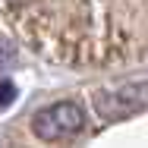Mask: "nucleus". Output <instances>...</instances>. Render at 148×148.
<instances>
[{"instance_id":"obj_1","label":"nucleus","mask_w":148,"mask_h":148,"mask_svg":"<svg viewBox=\"0 0 148 148\" xmlns=\"http://www.w3.org/2000/svg\"><path fill=\"white\" fill-rule=\"evenodd\" d=\"M85 126V114L73 101H57L32 117V132L44 142H60L66 136H76Z\"/></svg>"},{"instance_id":"obj_2","label":"nucleus","mask_w":148,"mask_h":148,"mask_svg":"<svg viewBox=\"0 0 148 148\" xmlns=\"http://www.w3.org/2000/svg\"><path fill=\"white\" fill-rule=\"evenodd\" d=\"M142 107H148V82H126L120 88L95 95V110L107 120L129 117V114H136Z\"/></svg>"},{"instance_id":"obj_3","label":"nucleus","mask_w":148,"mask_h":148,"mask_svg":"<svg viewBox=\"0 0 148 148\" xmlns=\"http://www.w3.org/2000/svg\"><path fill=\"white\" fill-rule=\"evenodd\" d=\"M13 101H16V85L13 82H0V110L10 107Z\"/></svg>"},{"instance_id":"obj_4","label":"nucleus","mask_w":148,"mask_h":148,"mask_svg":"<svg viewBox=\"0 0 148 148\" xmlns=\"http://www.w3.org/2000/svg\"><path fill=\"white\" fill-rule=\"evenodd\" d=\"M0 69H6V66H3V44H0Z\"/></svg>"}]
</instances>
